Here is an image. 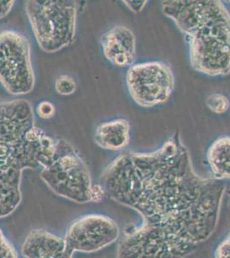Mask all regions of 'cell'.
<instances>
[{
  "label": "cell",
  "instance_id": "cell-20",
  "mask_svg": "<svg viewBox=\"0 0 230 258\" xmlns=\"http://www.w3.org/2000/svg\"><path fill=\"white\" fill-rule=\"evenodd\" d=\"M228 3H230V1H228Z\"/></svg>",
  "mask_w": 230,
  "mask_h": 258
},
{
  "label": "cell",
  "instance_id": "cell-1",
  "mask_svg": "<svg viewBox=\"0 0 230 258\" xmlns=\"http://www.w3.org/2000/svg\"><path fill=\"white\" fill-rule=\"evenodd\" d=\"M106 197L139 214L125 230L116 258H185L218 225L226 184L199 176L176 132L150 153H124L102 172Z\"/></svg>",
  "mask_w": 230,
  "mask_h": 258
},
{
  "label": "cell",
  "instance_id": "cell-14",
  "mask_svg": "<svg viewBox=\"0 0 230 258\" xmlns=\"http://www.w3.org/2000/svg\"><path fill=\"white\" fill-rule=\"evenodd\" d=\"M54 87L58 94L70 96L76 91L78 85L76 81L70 75H60L56 79Z\"/></svg>",
  "mask_w": 230,
  "mask_h": 258
},
{
  "label": "cell",
  "instance_id": "cell-19",
  "mask_svg": "<svg viewBox=\"0 0 230 258\" xmlns=\"http://www.w3.org/2000/svg\"><path fill=\"white\" fill-rule=\"evenodd\" d=\"M14 0H0V19L6 18L14 6Z\"/></svg>",
  "mask_w": 230,
  "mask_h": 258
},
{
  "label": "cell",
  "instance_id": "cell-13",
  "mask_svg": "<svg viewBox=\"0 0 230 258\" xmlns=\"http://www.w3.org/2000/svg\"><path fill=\"white\" fill-rule=\"evenodd\" d=\"M205 103L210 111L217 114H224L230 108L229 99L221 93L210 95L207 97Z\"/></svg>",
  "mask_w": 230,
  "mask_h": 258
},
{
  "label": "cell",
  "instance_id": "cell-9",
  "mask_svg": "<svg viewBox=\"0 0 230 258\" xmlns=\"http://www.w3.org/2000/svg\"><path fill=\"white\" fill-rule=\"evenodd\" d=\"M102 53L116 68H130L136 59V37L127 27L116 25L102 35Z\"/></svg>",
  "mask_w": 230,
  "mask_h": 258
},
{
  "label": "cell",
  "instance_id": "cell-11",
  "mask_svg": "<svg viewBox=\"0 0 230 258\" xmlns=\"http://www.w3.org/2000/svg\"><path fill=\"white\" fill-rule=\"evenodd\" d=\"M131 126L127 120L118 118L100 123L95 131V142L102 149L118 152L130 143Z\"/></svg>",
  "mask_w": 230,
  "mask_h": 258
},
{
  "label": "cell",
  "instance_id": "cell-10",
  "mask_svg": "<svg viewBox=\"0 0 230 258\" xmlns=\"http://www.w3.org/2000/svg\"><path fill=\"white\" fill-rule=\"evenodd\" d=\"M24 258H72L64 238L45 229H34L27 236L22 249Z\"/></svg>",
  "mask_w": 230,
  "mask_h": 258
},
{
  "label": "cell",
  "instance_id": "cell-15",
  "mask_svg": "<svg viewBox=\"0 0 230 258\" xmlns=\"http://www.w3.org/2000/svg\"><path fill=\"white\" fill-rule=\"evenodd\" d=\"M0 258H19L14 245L0 228Z\"/></svg>",
  "mask_w": 230,
  "mask_h": 258
},
{
  "label": "cell",
  "instance_id": "cell-17",
  "mask_svg": "<svg viewBox=\"0 0 230 258\" xmlns=\"http://www.w3.org/2000/svg\"><path fill=\"white\" fill-rule=\"evenodd\" d=\"M215 258H230V232L216 247Z\"/></svg>",
  "mask_w": 230,
  "mask_h": 258
},
{
  "label": "cell",
  "instance_id": "cell-6",
  "mask_svg": "<svg viewBox=\"0 0 230 258\" xmlns=\"http://www.w3.org/2000/svg\"><path fill=\"white\" fill-rule=\"evenodd\" d=\"M0 84L12 96L29 94L35 87L31 46L16 30L0 31Z\"/></svg>",
  "mask_w": 230,
  "mask_h": 258
},
{
  "label": "cell",
  "instance_id": "cell-5",
  "mask_svg": "<svg viewBox=\"0 0 230 258\" xmlns=\"http://www.w3.org/2000/svg\"><path fill=\"white\" fill-rule=\"evenodd\" d=\"M27 17L42 51L56 53L72 44L76 36L79 4L72 0H29Z\"/></svg>",
  "mask_w": 230,
  "mask_h": 258
},
{
  "label": "cell",
  "instance_id": "cell-16",
  "mask_svg": "<svg viewBox=\"0 0 230 258\" xmlns=\"http://www.w3.org/2000/svg\"><path fill=\"white\" fill-rule=\"evenodd\" d=\"M35 114L43 120H50L55 115V105L47 100H43L35 107Z\"/></svg>",
  "mask_w": 230,
  "mask_h": 258
},
{
  "label": "cell",
  "instance_id": "cell-2",
  "mask_svg": "<svg viewBox=\"0 0 230 258\" xmlns=\"http://www.w3.org/2000/svg\"><path fill=\"white\" fill-rule=\"evenodd\" d=\"M57 139L35 126L31 103L25 99L0 103V219L22 202V177L27 169L46 167Z\"/></svg>",
  "mask_w": 230,
  "mask_h": 258
},
{
  "label": "cell",
  "instance_id": "cell-12",
  "mask_svg": "<svg viewBox=\"0 0 230 258\" xmlns=\"http://www.w3.org/2000/svg\"><path fill=\"white\" fill-rule=\"evenodd\" d=\"M207 161L213 178L230 180V136L216 139L207 150Z\"/></svg>",
  "mask_w": 230,
  "mask_h": 258
},
{
  "label": "cell",
  "instance_id": "cell-18",
  "mask_svg": "<svg viewBox=\"0 0 230 258\" xmlns=\"http://www.w3.org/2000/svg\"><path fill=\"white\" fill-rule=\"evenodd\" d=\"M123 3L125 4L126 7L128 8L131 12L133 13H140L143 11L146 4L148 3V1L146 0H141V1H131V0H124Z\"/></svg>",
  "mask_w": 230,
  "mask_h": 258
},
{
  "label": "cell",
  "instance_id": "cell-8",
  "mask_svg": "<svg viewBox=\"0 0 230 258\" xmlns=\"http://www.w3.org/2000/svg\"><path fill=\"white\" fill-rule=\"evenodd\" d=\"M120 236V227L112 218L88 214L73 220L64 239L73 253H94L114 243Z\"/></svg>",
  "mask_w": 230,
  "mask_h": 258
},
{
  "label": "cell",
  "instance_id": "cell-4",
  "mask_svg": "<svg viewBox=\"0 0 230 258\" xmlns=\"http://www.w3.org/2000/svg\"><path fill=\"white\" fill-rule=\"evenodd\" d=\"M41 178L58 197L79 204L99 202L105 197L100 183L94 184L87 165L72 145L57 139L53 159L42 168Z\"/></svg>",
  "mask_w": 230,
  "mask_h": 258
},
{
  "label": "cell",
  "instance_id": "cell-3",
  "mask_svg": "<svg viewBox=\"0 0 230 258\" xmlns=\"http://www.w3.org/2000/svg\"><path fill=\"white\" fill-rule=\"evenodd\" d=\"M162 12L186 35L192 68L208 76L230 74V13L220 0H164Z\"/></svg>",
  "mask_w": 230,
  "mask_h": 258
},
{
  "label": "cell",
  "instance_id": "cell-7",
  "mask_svg": "<svg viewBox=\"0 0 230 258\" xmlns=\"http://www.w3.org/2000/svg\"><path fill=\"white\" fill-rule=\"evenodd\" d=\"M125 84L130 97L137 105L153 108L169 101L175 89V75L165 62L134 63L126 71Z\"/></svg>",
  "mask_w": 230,
  "mask_h": 258
}]
</instances>
